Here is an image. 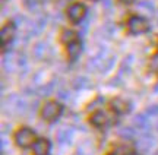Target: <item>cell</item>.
<instances>
[{
  "label": "cell",
  "instance_id": "cell-7",
  "mask_svg": "<svg viewBox=\"0 0 158 155\" xmlns=\"http://www.w3.org/2000/svg\"><path fill=\"white\" fill-rule=\"evenodd\" d=\"M111 108L117 113H129L130 111V104L124 101L122 98H114L111 101Z\"/></svg>",
  "mask_w": 158,
  "mask_h": 155
},
{
  "label": "cell",
  "instance_id": "cell-8",
  "mask_svg": "<svg viewBox=\"0 0 158 155\" xmlns=\"http://www.w3.org/2000/svg\"><path fill=\"white\" fill-rule=\"evenodd\" d=\"M72 138H73V129H70V127L62 129V130L59 132V136H57L60 144H69V142L72 141Z\"/></svg>",
  "mask_w": 158,
  "mask_h": 155
},
{
  "label": "cell",
  "instance_id": "cell-1",
  "mask_svg": "<svg viewBox=\"0 0 158 155\" xmlns=\"http://www.w3.org/2000/svg\"><path fill=\"white\" fill-rule=\"evenodd\" d=\"M15 141H16V145L21 146V148H28L31 145H34L37 141H35V132L31 130L28 127H22L19 132H16L15 135Z\"/></svg>",
  "mask_w": 158,
  "mask_h": 155
},
{
  "label": "cell",
  "instance_id": "cell-6",
  "mask_svg": "<svg viewBox=\"0 0 158 155\" xmlns=\"http://www.w3.org/2000/svg\"><path fill=\"white\" fill-rule=\"evenodd\" d=\"M48 152H50V142L47 139H38L34 144L35 155H48Z\"/></svg>",
  "mask_w": 158,
  "mask_h": 155
},
{
  "label": "cell",
  "instance_id": "cell-19",
  "mask_svg": "<svg viewBox=\"0 0 158 155\" xmlns=\"http://www.w3.org/2000/svg\"><path fill=\"white\" fill-rule=\"evenodd\" d=\"M147 114H158V105H152L147 110Z\"/></svg>",
  "mask_w": 158,
  "mask_h": 155
},
{
  "label": "cell",
  "instance_id": "cell-18",
  "mask_svg": "<svg viewBox=\"0 0 158 155\" xmlns=\"http://www.w3.org/2000/svg\"><path fill=\"white\" fill-rule=\"evenodd\" d=\"M139 6H141V7H145V9H149L151 12L154 10V5L149 2V0H143V2H141V3H139Z\"/></svg>",
  "mask_w": 158,
  "mask_h": 155
},
{
  "label": "cell",
  "instance_id": "cell-15",
  "mask_svg": "<svg viewBox=\"0 0 158 155\" xmlns=\"http://www.w3.org/2000/svg\"><path fill=\"white\" fill-rule=\"evenodd\" d=\"M118 133H120V136L127 138V139H130V138H133V136H135V130H133V129H130V127H124V129H122Z\"/></svg>",
  "mask_w": 158,
  "mask_h": 155
},
{
  "label": "cell",
  "instance_id": "cell-16",
  "mask_svg": "<svg viewBox=\"0 0 158 155\" xmlns=\"http://www.w3.org/2000/svg\"><path fill=\"white\" fill-rule=\"evenodd\" d=\"M149 67H151V70H152V72H158V54H157V56H154V57L151 59Z\"/></svg>",
  "mask_w": 158,
  "mask_h": 155
},
{
  "label": "cell",
  "instance_id": "cell-12",
  "mask_svg": "<svg viewBox=\"0 0 158 155\" xmlns=\"http://www.w3.org/2000/svg\"><path fill=\"white\" fill-rule=\"evenodd\" d=\"M81 44H79L78 41H75V43H72V44H69L68 47V53H69V57L72 59V60H75V59L79 56V53H81Z\"/></svg>",
  "mask_w": 158,
  "mask_h": 155
},
{
  "label": "cell",
  "instance_id": "cell-11",
  "mask_svg": "<svg viewBox=\"0 0 158 155\" xmlns=\"http://www.w3.org/2000/svg\"><path fill=\"white\" fill-rule=\"evenodd\" d=\"M78 40V35L75 31H70V29H66V31H63L62 32V41L63 43H66V44H72L75 41Z\"/></svg>",
  "mask_w": 158,
  "mask_h": 155
},
{
  "label": "cell",
  "instance_id": "cell-3",
  "mask_svg": "<svg viewBox=\"0 0 158 155\" xmlns=\"http://www.w3.org/2000/svg\"><path fill=\"white\" fill-rule=\"evenodd\" d=\"M127 27H129V31L132 34H142V32H147L149 28L148 21L141 16H132L127 22Z\"/></svg>",
  "mask_w": 158,
  "mask_h": 155
},
{
  "label": "cell",
  "instance_id": "cell-20",
  "mask_svg": "<svg viewBox=\"0 0 158 155\" xmlns=\"http://www.w3.org/2000/svg\"><path fill=\"white\" fill-rule=\"evenodd\" d=\"M59 97H60V98H63V100H64V98H68L69 95H68V92H64V91H60V92H59Z\"/></svg>",
  "mask_w": 158,
  "mask_h": 155
},
{
  "label": "cell",
  "instance_id": "cell-17",
  "mask_svg": "<svg viewBox=\"0 0 158 155\" xmlns=\"http://www.w3.org/2000/svg\"><path fill=\"white\" fill-rule=\"evenodd\" d=\"M43 0H23V3H25V6L28 7V9H32V7H35V6L38 5V3H41Z\"/></svg>",
  "mask_w": 158,
  "mask_h": 155
},
{
  "label": "cell",
  "instance_id": "cell-4",
  "mask_svg": "<svg viewBox=\"0 0 158 155\" xmlns=\"http://www.w3.org/2000/svg\"><path fill=\"white\" fill-rule=\"evenodd\" d=\"M85 13H86V7H85L82 3H75V5H72L68 9L69 19H70L72 22H75V23H78L79 21L85 16Z\"/></svg>",
  "mask_w": 158,
  "mask_h": 155
},
{
  "label": "cell",
  "instance_id": "cell-23",
  "mask_svg": "<svg viewBox=\"0 0 158 155\" xmlns=\"http://www.w3.org/2000/svg\"><path fill=\"white\" fill-rule=\"evenodd\" d=\"M157 127H158V124H157Z\"/></svg>",
  "mask_w": 158,
  "mask_h": 155
},
{
  "label": "cell",
  "instance_id": "cell-14",
  "mask_svg": "<svg viewBox=\"0 0 158 155\" xmlns=\"http://www.w3.org/2000/svg\"><path fill=\"white\" fill-rule=\"evenodd\" d=\"M34 53L38 59H43V56H44V53H45V44L44 43H38V44L35 46Z\"/></svg>",
  "mask_w": 158,
  "mask_h": 155
},
{
  "label": "cell",
  "instance_id": "cell-9",
  "mask_svg": "<svg viewBox=\"0 0 158 155\" xmlns=\"http://www.w3.org/2000/svg\"><path fill=\"white\" fill-rule=\"evenodd\" d=\"M107 121H108L107 114L102 113V111H97V113H94L92 117H91V123L95 124V126H104Z\"/></svg>",
  "mask_w": 158,
  "mask_h": 155
},
{
  "label": "cell",
  "instance_id": "cell-24",
  "mask_svg": "<svg viewBox=\"0 0 158 155\" xmlns=\"http://www.w3.org/2000/svg\"><path fill=\"white\" fill-rule=\"evenodd\" d=\"M157 155H158V154H157Z\"/></svg>",
  "mask_w": 158,
  "mask_h": 155
},
{
  "label": "cell",
  "instance_id": "cell-22",
  "mask_svg": "<svg viewBox=\"0 0 158 155\" xmlns=\"http://www.w3.org/2000/svg\"><path fill=\"white\" fill-rule=\"evenodd\" d=\"M154 89H155V91H158V84L155 85V88H154Z\"/></svg>",
  "mask_w": 158,
  "mask_h": 155
},
{
  "label": "cell",
  "instance_id": "cell-10",
  "mask_svg": "<svg viewBox=\"0 0 158 155\" xmlns=\"http://www.w3.org/2000/svg\"><path fill=\"white\" fill-rule=\"evenodd\" d=\"M133 124L139 129H143V130H148L149 129V123H148V117L145 114H138L133 119Z\"/></svg>",
  "mask_w": 158,
  "mask_h": 155
},
{
  "label": "cell",
  "instance_id": "cell-21",
  "mask_svg": "<svg viewBox=\"0 0 158 155\" xmlns=\"http://www.w3.org/2000/svg\"><path fill=\"white\" fill-rule=\"evenodd\" d=\"M122 2H123V3H132L133 0H122Z\"/></svg>",
  "mask_w": 158,
  "mask_h": 155
},
{
  "label": "cell",
  "instance_id": "cell-13",
  "mask_svg": "<svg viewBox=\"0 0 158 155\" xmlns=\"http://www.w3.org/2000/svg\"><path fill=\"white\" fill-rule=\"evenodd\" d=\"M91 85V80L85 76H79L78 79L75 80V88L76 89H82V88H88Z\"/></svg>",
  "mask_w": 158,
  "mask_h": 155
},
{
  "label": "cell",
  "instance_id": "cell-2",
  "mask_svg": "<svg viewBox=\"0 0 158 155\" xmlns=\"http://www.w3.org/2000/svg\"><path fill=\"white\" fill-rule=\"evenodd\" d=\"M63 107L59 103H54V101H48L45 103V105L43 107V111H41V116L43 119L47 121H53L56 120L59 116L62 114Z\"/></svg>",
  "mask_w": 158,
  "mask_h": 155
},
{
  "label": "cell",
  "instance_id": "cell-5",
  "mask_svg": "<svg viewBox=\"0 0 158 155\" xmlns=\"http://www.w3.org/2000/svg\"><path fill=\"white\" fill-rule=\"evenodd\" d=\"M15 35V25L13 22H7L2 29V34H0V40H2V44H7L9 41H12Z\"/></svg>",
  "mask_w": 158,
  "mask_h": 155
}]
</instances>
